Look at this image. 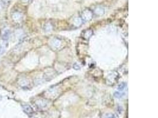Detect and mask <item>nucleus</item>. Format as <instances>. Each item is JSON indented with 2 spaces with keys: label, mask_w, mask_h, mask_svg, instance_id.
<instances>
[{
  "label": "nucleus",
  "mask_w": 158,
  "mask_h": 118,
  "mask_svg": "<svg viewBox=\"0 0 158 118\" xmlns=\"http://www.w3.org/2000/svg\"><path fill=\"white\" fill-rule=\"evenodd\" d=\"M92 18V12H91V11H89L88 10H86L85 11H84L82 14V19L85 21H88L91 20Z\"/></svg>",
  "instance_id": "obj_1"
},
{
  "label": "nucleus",
  "mask_w": 158,
  "mask_h": 118,
  "mask_svg": "<svg viewBox=\"0 0 158 118\" xmlns=\"http://www.w3.org/2000/svg\"><path fill=\"white\" fill-rule=\"evenodd\" d=\"M23 109L24 112H26L27 114L32 115L33 113V109L29 105H24L23 106Z\"/></svg>",
  "instance_id": "obj_2"
},
{
  "label": "nucleus",
  "mask_w": 158,
  "mask_h": 118,
  "mask_svg": "<svg viewBox=\"0 0 158 118\" xmlns=\"http://www.w3.org/2000/svg\"><path fill=\"white\" fill-rule=\"evenodd\" d=\"M10 35V31L9 30H5L4 31L2 34V39L4 41H7L9 39Z\"/></svg>",
  "instance_id": "obj_3"
},
{
  "label": "nucleus",
  "mask_w": 158,
  "mask_h": 118,
  "mask_svg": "<svg viewBox=\"0 0 158 118\" xmlns=\"http://www.w3.org/2000/svg\"><path fill=\"white\" fill-rule=\"evenodd\" d=\"M22 15H21V14L19 13V12H15L12 15V19H13L14 20L17 22L20 20L22 19Z\"/></svg>",
  "instance_id": "obj_4"
},
{
  "label": "nucleus",
  "mask_w": 158,
  "mask_h": 118,
  "mask_svg": "<svg viewBox=\"0 0 158 118\" xmlns=\"http://www.w3.org/2000/svg\"><path fill=\"white\" fill-rule=\"evenodd\" d=\"M126 86H127L126 83H124V82L121 83H120L118 86V88H117L118 90L119 91V92H122V91H123L125 89V88H126Z\"/></svg>",
  "instance_id": "obj_5"
},
{
  "label": "nucleus",
  "mask_w": 158,
  "mask_h": 118,
  "mask_svg": "<svg viewBox=\"0 0 158 118\" xmlns=\"http://www.w3.org/2000/svg\"><path fill=\"white\" fill-rule=\"evenodd\" d=\"M124 95H125L124 93L119 92V91H118V92H115L114 94V96H115V98H121L122 97H123V96Z\"/></svg>",
  "instance_id": "obj_6"
},
{
  "label": "nucleus",
  "mask_w": 158,
  "mask_h": 118,
  "mask_svg": "<svg viewBox=\"0 0 158 118\" xmlns=\"http://www.w3.org/2000/svg\"><path fill=\"white\" fill-rule=\"evenodd\" d=\"M103 118H116V116L115 115L113 114V113H106L105 115L104 116Z\"/></svg>",
  "instance_id": "obj_7"
},
{
  "label": "nucleus",
  "mask_w": 158,
  "mask_h": 118,
  "mask_svg": "<svg viewBox=\"0 0 158 118\" xmlns=\"http://www.w3.org/2000/svg\"><path fill=\"white\" fill-rule=\"evenodd\" d=\"M60 44V41L59 40H55L53 41V44L55 47H59Z\"/></svg>",
  "instance_id": "obj_8"
},
{
  "label": "nucleus",
  "mask_w": 158,
  "mask_h": 118,
  "mask_svg": "<svg viewBox=\"0 0 158 118\" xmlns=\"http://www.w3.org/2000/svg\"><path fill=\"white\" fill-rule=\"evenodd\" d=\"M5 47L2 46H0V55H2V54H4V53L5 52Z\"/></svg>",
  "instance_id": "obj_9"
},
{
  "label": "nucleus",
  "mask_w": 158,
  "mask_h": 118,
  "mask_svg": "<svg viewBox=\"0 0 158 118\" xmlns=\"http://www.w3.org/2000/svg\"><path fill=\"white\" fill-rule=\"evenodd\" d=\"M102 11V9H101V8H97V10H96V13L97 14H98L100 13V15L102 14V13L101 12V11Z\"/></svg>",
  "instance_id": "obj_10"
},
{
  "label": "nucleus",
  "mask_w": 158,
  "mask_h": 118,
  "mask_svg": "<svg viewBox=\"0 0 158 118\" xmlns=\"http://www.w3.org/2000/svg\"><path fill=\"white\" fill-rule=\"evenodd\" d=\"M74 67L75 69H76V70L79 69H80V66L78 65V64H77V63H75V64H74Z\"/></svg>",
  "instance_id": "obj_11"
},
{
  "label": "nucleus",
  "mask_w": 158,
  "mask_h": 118,
  "mask_svg": "<svg viewBox=\"0 0 158 118\" xmlns=\"http://www.w3.org/2000/svg\"><path fill=\"white\" fill-rule=\"evenodd\" d=\"M10 1H11V0H2V1L4 2V4L9 3V2H10Z\"/></svg>",
  "instance_id": "obj_12"
},
{
  "label": "nucleus",
  "mask_w": 158,
  "mask_h": 118,
  "mask_svg": "<svg viewBox=\"0 0 158 118\" xmlns=\"http://www.w3.org/2000/svg\"><path fill=\"white\" fill-rule=\"evenodd\" d=\"M1 10H2V6H1V5L0 4V12H1Z\"/></svg>",
  "instance_id": "obj_13"
},
{
  "label": "nucleus",
  "mask_w": 158,
  "mask_h": 118,
  "mask_svg": "<svg viewBox=\"0 0 158 118\" xmlns=\"http://www.w3.org/2000/svg\"><path fill=\"white\" fill-rule=\"evenodd\" d=\"M1 100V97L0 96V100Z\"/></svg>",
  "instance_id": "obj_14"
},
{
  "label": "nucleus",
  "mask_w": 158,
  "mask_h": 118,
  "mask_svg": "<svg viewBox=\"0 0 158 118\" xmlns=\"http://www.w3.org/2000/svg\"><path fill=\"white\" fill-rule=\"evenodd\" d=\"M24 1H28V0H24Z\"/></svg>",
  "instance_id": "obj_15"
},
{
  "label": "nucleus",
  "mask_w": 158,
  "mask_h": 118,
  "mask_svg": "<svg viewBox=\"0 0 158 118\" xmlns=\"http://www.w3.org/2000/svg\"></svg>",
  "instance_id": "obj_16"
}]
</instances>
